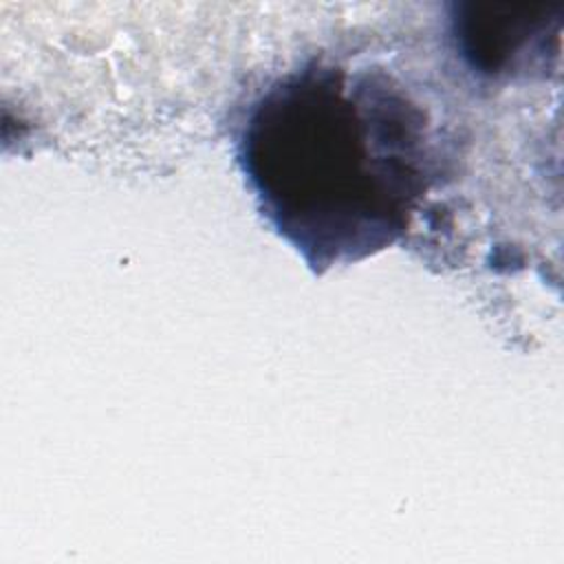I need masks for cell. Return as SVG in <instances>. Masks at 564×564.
<instances>
[{
    "label": "cell",
    "instance_id": "cell-1",
    "mask_svg": "<svg viewBox=\"0 0 564 564\" xmlns=\"http://www.w3.org/2000/svg\"><path fill=\"white\" fill-rule=\"evenodd\" d=\"M240 163L271 225L324 271L399 240L430 187V126L383 70L313 62L251 108Z\"/></svg>",
    "mask_w": 564,
    "mask_h": 564
}]
</instances>
